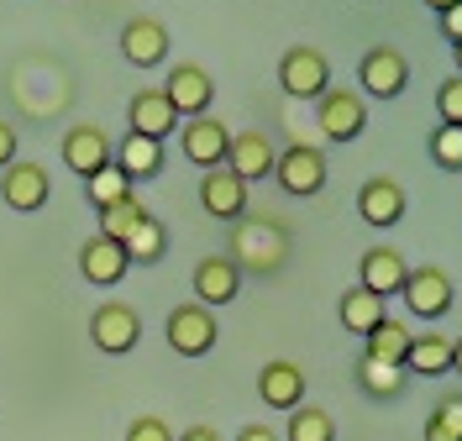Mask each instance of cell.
<instances>
[{
	"instance_id": "1",
	"label": "cell",
	"mask_w": 462,
	"mask_h": 441,
	"mask_svg": "<svg viewBox=\"0 0 462 441\" xmlns=\"http://www.w3.org/2000/svg\"><path fill=\"white\" fill-rule=\"evenodd\" d=\"M231 263L247 268V273H258V279L279 273V268L289 263V232L279 221H268V216H258V221L242 216L236 232H231Z\"/></svg>"
},
{
	"instance_id": "2",
	"label": "cell",
	"mask_w": 462,
	"mask_h": 441,
	"mask_svg": "<svg viewBox=\"0 0 462 441\" xmlns=\"http://www.w3.org/2000/svg\"><path fill=\"white\" fill-rule=\"evenodd\" d=\"M400 299H404V310H410L415 321H441V316L452 310L457 289H452L447 268H410V273H404Z\"/></svg>"
},
{
	"instance_id": "3",
	"label": "cell",
	"mask_w": 462,
	"mask_h": 441,
	"mask_svg": "<svg viewBox=\"0 0 462 441\" xmlns=\"http://www.w3.org/2000/svg\"><path fill=\"white\" fill-rule=\"evenodd\" d=\"M316 121L331 142H357L368 132V100L357 89H326L316 100Z\"/></svg>"
},
{
	"instance_id": "4",
	"label": "cell",
	"mask_w": 462,
	"mask_h": 441,
	"mask_svg": "<svg viewBox=\"0 0 462 441\" xmlns=\"http://www.w3.org/2000/svg\"><path fill=\"white\" fill-rule=\"evenodd\" d=\"M273 179H279V189L294 195V200H310L326 189V152L320 147H305L294 142L279 152V163H273Z\"/></svg>"
},
{
	"instance_id": "5",
	"label": "cell",
	"mask_w": 462,
	"mask_h": 441,
	"mask_svg": "<svg viewBox=\"0 0 462 441\" xmlns=\"http://www.w3.org/2000/svg\"><path fill=\"white\" fill-rule=\"evenodd\" d=\"M279 89L294 100H320L331 89V63L320 48H289L279 59Z\"/></svg>"
},
{
	"instance_id": "6",
	"label": "cell",
	"mask_w": 462,
	"mask_h": 441,
	"mask_svg": "<svg viewBox=\"0 0 462 441\" xmlns=\"http://www.w3.org/2000/svg\"><path fill=\"white\" fill-rule=\"evenodd\" d=\"M163 336H169V347L179 357H205L216 347L221 326H216V310H205V305H173Z\"/></svg>"
},
{
	"instance_id": "7",
	"label": "cell",
	"mask_w": 462,
	"mask_h": 441,
	"mask_svg": "<svg viewBox=\"0 0 462 441\" xmlns=\"http://www.w3.org/2000/svg\"><path fill=\"white\" fill-rule=\"evenodd\" d=\"M89 342L111 357L132 353V347L143 342V316H137L132 305H121V299H106V305L89 316Z\"/></svg>"
},
{
	"instance_id": "8",
	"label": "cell",
	"mask_w": 462,
	"mask_h": 441,
	"mask_svg": "<svg viewBox=\"0 0 462 441\" xmlns=\"http://www.w3.org/2000/svg\"><path fill=\"white\" fill-rule=\"evenodd\" d=\"M357 85L374 100H400L404 85H410V63H404L400 48H368L357 63Z\"/></svg>"
},
{
	"instance_id": "9",
	"label": "cell",
	"mask_w": 462,
	"mask_h": 441,
	"mask_svg": "<svg viewBox=\"0 0 462 441\" xmlns=\"http://www.w3.org/2000/svg\"><path fill=\"white\" fill-rule=\"evenodd\" d=\"M226 147H231L226 121L195 116V121H184V126H179V152H184L200 174H210V169H221V163H226Z\"/></svg>"
},
{
	"instance_id": "10",
	"label": "cell",
	"mask_w": 462,
	"mask_h": 441,
	"mask_svg": "<svg viewBox=\"0 0 462 441\" xmlns=\"http://www.w3.org/2000/svg\"><path fill=\"white\" fill-rule=\"evenodd\" d=\"M48 195H53V184H48V169L42 163H5L0 169V200L16 210V216L42 210Z\"/></svg>"
},
{
	"instance_id": "11",
	"label": "cell",
	"mask_w": 462,
	"mask_h": 441,
	"mask_svg": "<svg viewBox=\"0 0 462 441\" xmlns=\"http://www.w3.org/2000/svg\"><path fill=\"white\" fill-rule=\"evenodd\" d=\"M163 95H169V106H173L184 121H195V116H210L216 79L205 74L200 63H173V74H169V85H163Z\"/></svg>"
},
{
	"instance_id": "12",
	"label": "cell",
	"mask_w": 462,
	"mask_h": 441,
	"mask_svg": "<svg viewBox=\"0 0 462 441\" xmlns=\"http://www.w3.org/2000/svg\"><path fill=\"white\" fill-rule=\"evenodd\" d=\"M273 163H279V147H273L268 132H231V147H226L221 169H231L242 184H258V179L273 174Z\"/></svg>"
},
{
	"instance_id": "13",
	"label": "cell",
	"mask_w": 462,
	"mask_h": 441,
	"mask_svg": "<svg viewBox=\"0 0 462 441\" xmlns=\"http://www.w3.org/2000/svg\"><path fill=\"white\" fill-rule=\"evenodd\" d=\"M258 400L268 410H300L305 405V368L289 363V357H273L258 368Z\"/></svg>"
},
{
	"instance_id": "14",
	"label": "cell",
	"mask_w": 462,
	"mask_h": 441,
	"mask_svg": "<svg viewBox=\"0 0 462 441\" xmlns=\"http://www.w3.org/2000/svg\"><path fill=\"white\" fill-rule=\"evenodd\" d=\"M121 59L132 63V69H158V63L169 59V27L158 16H132L121 27Z\"/></svg>"
},
{
	"instance_id": "15",
	"label": "cell",
	"mask_w": 462,
	"mask_h": 441,
	"mask_svg": "<svg viewBox=\"0 0 462 441\" xmlns=\"http://www.w3.org/2000/svg\"><path fill=\"white\" fill-rule=\"evenodd\" d=\"M200 210L210 216V221H242L247 216V184L231 174V169H210V174H200Z\"/></svg>"
},
{
	"instance_id": "16",
	"label": "cell",
	"mask_w": 462,
	"mask_h": 441,
	"mask_svg": "<svg viewBox=\"0 0 462 441\" xmlns=\"http://www.w3.org/2000/svg\"><path fill=\"white\" fill-rule=\"evenodd\" d=\"M173 121H179V111L169 106V95H163V89H137V95H132V106H126V132L152 137V142H169Z\"/></svg>"
},
{
	"instance_id": "17",
	"label": "cell",
	"mask_w": 462,
	"mask_h": 441,
	"mask_svg": "<svg viewBox=\"0 0 462 441\" xmlns=\"http://www.w3.org/2000/svg\"><path fill=\"white\" fill-rule=\"evenodd\" d=\"M189 284H195V305H205V310L210 305H231L242 294V268L231 263V258H216L210 253V258L195 263V279Z\"/></svg>"
},
{
	"instance_id": "18",
	"label": "cell",
	"mask_w": 462,
	"mask_h": 441,
	"mask_svg": "<svg viewBox=\"0 0 462 441\" xmlns=\"http://www.w3.org/2000/svg\"><path fill=\"white\" fill-rule=\"evenodd\" d=\"M111 152H116V142L100 132V126H74L69 137H63V163L74 169L79 179H89V174H100L106 163H111Z\"/></svg>"
},
{
	"instance_id": "19",
	"label": "cell",
	"mask_w": 462,
	"mask_h": 441,
	"mask_svg": "<svg viewBox=\"0 0 462 441\" xmlns=\"http://www.w3.org/2000/svg\"><path fill=\"white\" fill-rule=\"evenodd\" d=\"M357 216L378 226V232H389V226H400L404 221V189L394 179H368L363 189H357Z\"/></svg>"
},
{
	"instance_id": "20",
	"label": "cell",
	"mask_w": 462,
	"mask_h": 441,
	"mask_svg": "<svg viewBox=\"0 0 462 441\" xmlns=\"http://www.w3.org/2000/svg\"><path fill=\"white\" fill-rule=\"evenodd\" d=\"M126 268H132V258H126V247L111 242V236L95 232L85 247H79V273H85L89 284H121Z\"/></svg>"
},
{
	"instance_id": "21",
	"label": "cell",
	"mask_w": 462,
	"mask_h": 441,
	"mask_svg": "<svg viewBox=\"0 0 462 441\" xmlns=\"http://www.w3.org/2000/svg\"><path fill=\"white\" fill-rule=\"evenodd\" d=\"M404 258L394 253V247H368L363 253V263H357V284L363 289H374L378 299H389V294H400L404 289Z\"/></svg>"
},
{
	"instance_id": "22",
	"label": "cell",
	"mask_w": 462,
	"mask_h": 441,
	"mask_svg": "<svg viewBox=\"0 0 462 441\" xmlns=\"http://www.w3.org/2000/svg\"><path fill=\"white\" fill-rule=\"evenodd\" d=\"M116 169L132 179V184H143V179H158L163 174V142H152V137H137V132H126L121 142H116Z\"/></svg>"
},
{
	"instance_id": "23",
	"label": "cell",
	"mask_w": 462,
	"mask_h": 441,
	"mask_svg": "<svg viewBox=\"0 0 462 441\" xmlns=\"http://www.w3.org/2000/svg\"><path fill=\"white\" fill-rule=\"evenodd\" d=\"M404 373H452V336H441V331H415L410 336V353H404Z\"/></svg>"
},
{
	"instance_id": "24",
	"label": "cell",
	"mask_w": 462,
	"mask_h": 441,
	"mask_svg": "<svg viewBox=\"0 0 462 441\" xmlns=\"http://www.w3.org/2000/svg\"><path fill=\"white\" fill-rule=\"evenodd\" d=\"M410 326L404 321H394V316H383V321L363 336L368 347H363V357H378V363H394V368H404V353H410Z\"/></svg>"
},
{
	"instance_id": "25",
	"label": "cell",
	"mask_w": 462,
	"mask_h": 441,
	"mask_svg": "<svg viewBox=\"0 0 462 441\" xmlns=\"http://www.w3.org/2000/svg\"><path fill=\"white\" fill-rule=\"evenodd\" d=\"M337 310H342V326L352 331V336H368V331L389 316L383 299H378L374 289H363V284H357V289H342V305H337Z\"/></svg>"
},
{
	"instance_id": "26",
	"label": "cell",
	"mask_w": 462,
	"mask_h": 441,
	"mask_svg": "<svg viewBox=\"0 0 462 441\" xmlns=\"http://www.w3.org/2000/svg\"><path fill=\"white\" fill-rule=\"evenodd\" d=\"M357 383H363V394H374V400H400L410 373L394 368V363H378V357H357Z\"/></svg>"
},
{
	"instance_id": "27",
	"label": "cell",
	"mask_w": 462,
	"mask_h": 441,
	"mask_svg": "<svg viewBox=\"0 0 462 441\" xmlns=\"http://www.w3.org/2000/svg\"><path fill=\"white\" fill-rule=\"evenodd\" d=\"M284 441H337V420L320 405H300V410H289Z\"/></svg>"
},
{
	"instance_id": "28",
	"label": "cell",
	"mask_w": 462,
	"mask_h": 441,
	"mask_svg": "<svg viewBox=\"0 0 462 441\" xmlns=\"http://www.w3.org/2000/svg\"><path fill=\"white\" fill-rule=\"evenodd\" d=\"M126 195H137V184H132V179L116 169V158L106 163V169H100V174H89V179H85V200H89L95 210L116 206V200H126Z\"/></svg>"
},
{
	"instance_id": "29",
	"label": "cell",
	"mask_w": 462,
	"mask_h": 441,
	"mask_svg": "<svg viewBox=\"0 0 462 441\" xmlns=\"http://www.w3.org/2000/svg\"><path fill=\"white\" fill-rule=\"evenodd\" d=\"M147 221V206L137 195H126V200H116V206L100 210V236H111V242H126V236L137 232Z\"/></svg>"
},
{
	"instance_id": "30",
	"label": "cell",
	"mask_w": 462,
	"mask_h": 441,
	"mask_svg": "<svg viewBox=\"0 0 462 441\" xmlns=\"http://www.w3.org/2000/svg\"><path fill=\"white\" fill-rule=\"evenodd\" d=\"M121 247H126V258H132V263H158V258H163V247H169V232H163V221H158V216H147L143 226L121 242Z\"/></svg>"
},
{
	"instance_id": "31",
	"label": "cell",
	"mask_w": 462,
	"mask_h": 441,
	"mask_svg": "<svg viewBox=\"0 0 462 441\" xmlns=\"http://www.w3.org/2000/svg\"><path fill=\"white\" fill-rule=\"evenodd\" d=\"M426 441H462V400L447 394L431 415H426Z\"/></svg>"
},
{
	"instance_id": "32",
	"label": "cell",
	"mask_w": 462,
	"mask_h": 441,
	"mask_svg": "<svg viewBox=\"0 0 462 441\" xmlns=\"http://www.w3.org/2000/svg\"><path fill=\"white\" fill-rule=\"evenodd\" d=\"M431 163L447 169V174H462V126H436L431 132Z\"/></svg>"
},
{
	"instance_id": "33",
	"label": "cell",
	"mask_w": 462,
	"mask_h": 441,
	"mask_svg": "<svg viewBox=\"0 0 462 441\" xmlns=\"http://www.w3.org/2000/svg\"><path fill=\"white\" fill-rule=\"evenodd\" d=\"M436 116L447 121V126H462V74L436 89Z\"/></svg>"
},
{
	"instance_id": "34",
	"label": "cell",
	"mask_w": 462,
	"mask_h": 441,
	"mask_svg": "<svg viewBox=\"0 0 462 441\" xmlns=\"http://www.w3.org/2000/svg\"><path fill=\"white\" fill-rule=\"evenodd\" d=\"M126 441H173V426L163 415H137V420L126 426Z\"/></svg>"
},
{
	"instance_id": "35",
	"label": "cell",
	"mask_w": 462,
	"mask_h": 441,
	"mask_svg": "<svg viewBox=\"0 0 462 441\" xmlns=\"http://www.w3.org/2000/svg\"><path fill=\"white\" fill-rule=\"evenodd\" d=\"M436 22H441V37H452V42H462V0H457V5H447V11H441Z\"/></svg>"
},
{
	"instance_id": "36",
	"label": "cell",
	"mask_w": 462,
	"mask_h": 441,
	"mask_svg": "<svg viewBox=\"0 0 462 441\" xmlns=\"http://www.w3.org/2000/svg\"><path fill=\"white\" fill-rule=\"evenodd\" d=\"M5 163H16V126L11 121H0V169Z\"/></svg>"
},
{
	"instance_id": "37",
	"label": "cell",
	"mask_w": 462,
	"mask_h": 441,
	"mask_svg": "<svg viewBox=\"0 0 462 441\" xmlns=\"http://www.w3.org/2000/svg\"><path fill=\"white\" fill-rule=\"evenodd\" d=\"M236 441H279V431H268V426H242Z\"/></svg>"
},
{
	"instance_id": "38",
	"label": "cell",
	"mask_w": 462,
	"mask_h": 441,
	"mask_svg": "<svg viewBox=\"0 0 462 441\" xmlns=\"http://www.w3.org/2000/svg\"><path fill=\"white\" fill-rule=\"evenodd\" d=\"M179 441H221V431H216V426H189Z\"/></svg>"
},
{
	"instance_id": "39",
	"label": "cell",
	"mask_w": 462,
	"mask_h": 441,
	"mask_svg": "<svg viewBox=\"0 0 462 441\" xmlns=\"http://www.w3.org/2000/svg\"><path fill=\"white\" fill-rule=\"evenodd\" d=\"M452 373H462V336L452 342Z\"/></svg>"
},
{
	"instance_id": "40",
	"label": "cell",
	"mask_w": 462,
	"mask_h": 441,
	"mask_svg": "<svg viewBox=\"0 0 462 441\" xmlns=\"http://www.w3.org/2000/svg\"><path fill=\"white\" fill-rule=\"evenodd\" d=\"M426 5H431L436 16H441V11H447V5H457V0H426Z\"/></svg>"
},
{
	"instance_id": "41",
	"label": "cell",
	"mask_w": 462,
	"mask_h": 441,
	"mask_svg": "<svg viewBox=\"0 0 462 441\" xmlns=\"http://www.w3.org/2000/svg\"><path fill=\"white\" fill-rule=\"evenodd\" d=\"M452 63H457V74H462V42H452Z\"/></svg>"
}]
</instances>
